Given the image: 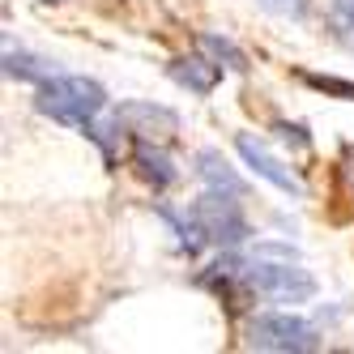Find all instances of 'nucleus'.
Listing matches in <instances>:
<instances>
[{
    "mask_svg": "<svg viewBox=\"0 0 354 354\" xmlns=\"http://www.w3.org/2000/svg\"><path fill=\"white\" fill-rule=\"evenodd\" d=\"M103 107H107V94L90 77H52L39 90V111L60 124H73V129H86Z\"/></svg>",
    "mask_w": 354,
    "mask_h": 354,
    "instance_id": "1",
    "label": "nucleus"
},
{
    "mask_svg": "<svg viewBox=\"0 0 354 354\" xmlns=\"http://www.w3.org/2000/svg\"><path fill=\"white\" fill-rule=\"evenodd\" d=\"M248 346L252 350H273V354H308V350L320 346V337L308 320L269 312V316H257L248 324Z\"/></svg>",
    "mask_w": 354,
    "mask_h": 354,
    "instance_id": "2",
    "label": "nucleus"
},
{
    "mask_svg": "<svg viewBox=\"0 0 354 354\" xmlns=\"http://www.w3.org/2000/svg\"><path fill=\"white\" fill-rule=\"evenodd\" d=\"M248 277V286H257L261 295L277 299V303H303V299H312L316 295V277L308 269H295V265H248L243 269Z\"/></svg>",
    "mask_w": 354,
    "mask_h": 354,
    "instance_id": "3",
    "label": "nucleus"
},
{
    "mask_svg": "<svg viewBox=\"0 0 354 354\" xmlns=\"http://www.w3.org/2000/svg\"><path fill=\"white\" fill-rule=\"evenodd\" d=\"M192 222L205 231L209 239H222V243H239V239H248V222H243V214L235 209V201H226V196H218V192H205L192 205Z\"/></svg>",
    "mask_w": 354,
    "mask_h": 354,
    "instance_id": "4",
    "label": "nucleus"
},
{
    "mask_svg": "<svg viewBox=\"0 0 354 354\" xmlns=\"http://www.w3.org/2000/svg\"><path fill=\"white\" fill-rule=\"evenodd\" d=\"M235 149L243 154V162H248L252 171H257L261 180H269L273 188H282V192H295V196L303 192V184H299L295 175H290V171H286L282 162H277V158L269 154V149H265V145H261L257 137H235Z\"/></svg>",
    "mask_w": 354,
    "mask_h": 354,
    "instance_id": "5",
    "label": "nucleus"
},
{
    "mask_svg": "<svg viewBox=\"0 0 354 354\" xmlns=\"http://www.w3.org/2000/svg\"><path fill=\"white\" fill-rule=\"evenodd\" d=\"M115 120H124V124L141 120V129H133V133H141V137H154V141H171V137H175V115H171L167 107L129 103V107H120V115H115Z\"/></svg>",
    "mask_w": 354,
    "mask_h": 354,
    "instance_id": "6",
    "label": "nucleus"
},
{
    "mask_svg": "<svg viewBox=\"0 0 354 354\" xmlns=\"http://www.w3.org/2000/svg\"><path fill=\"white\" fill-rule=\"evenodd\" d=\"M133 162H137V175H141V180H149L154 188L175 184V175H180V171L171 167V158H167V154H158V149H149V145H137Z\"/></svg>",
    "mask_w": 354,
    "mask_h": 354,
    "instance_id": "7",
    "label": "nucleus"
},
{
    "mask_svg": "<svg viewBox=\"0 0 354 354\" xmlns=\"http://www.w3.org/2000/svg\"><path fill=\"white\" fill-rule=\"evenodd\" d=\"M171 77H175V82H184V86H188V90H196V94H209V90H214V82H218V68H214L209 60L192 56V60H175Z\"/></svg>",
    "mask_w": 354,
    "mask_h": 354,
    "instance_id": "8",
    "label": "nucleus"
},
{
    "mask_svg": "<svg viewBox=\"0 0 354 354\" xmlns=\"http://www.w3.org/2000/svg\"><path fill=\"white\" fill-rule=\"evenodd\" d=\"M201 175H205L214 188H226V192H235V196L243 192V180L222 162V154H214V149H205V154H201Z\"/></svg>",
    "mask_w": 354,
    "mask_h": 354,
    "instance_id": "9",
    "label": "nucleus"
},
{
    "mask_svg": "<svg viewBox=\"0 0 354 354\" xmlns=\"http://www.w3.org/2000/svg\"><path fill=\"white\" fill-rule=\"evenodd\" d=\"M5 73L9 77H21V82H52V68H47L43 60H35V56H5Z\"/></svg>",
    "mask_w": 354,
    "mask_h": 354,
    "instance_id": "10",
    "label": "nucleus"
},
{
    "mask_svg": "<svg viewBox=\"0 0 354 354\" xmlns=\"http://www.w3.org/2000/svg\"><path fill=\"white\" fill-rule=\"evenodd\" d=\"M303 82L312 90H324V94H337V98H350L354 103V82H342V77H320V73H303Z\"/></svg>",
    "mask_w": 354,
    "mask_h": 354,
    "instance_id": "11",
    "label": "nucleus"
},
{
    "mask_svg": "<svg viewBox=\"0 0 354 354\" xmlns=\"http://www.w3.org/2000/svg\"><path fill=\"white\" fill-rule=\"evenodd\" d=\"M201 47H209V52H214L218 60H231V68H243V56H239V52H235V47L226 43V39H214V35H205V39H201Z\"/></svg>",
    "mask_w": 354,
    "mask_h": 354,
    "instance_id": "12",
    "label": "nucleus"
},
{
    "mask_svg": "<svg viewBox=\"0 0 354 354\" xmlns=\"http://www.w3.org/2000/svg\"><path fill=\"white\" fill-rule=\"evenodd\" d=\"M282 9H290V13H303V9H308V0H282Z\"/></svg>",
    "mask_w": 354,
    "mask_h": 354,
    "instance_id": "13",
    "label": "nucleus"
}]
</instances>
